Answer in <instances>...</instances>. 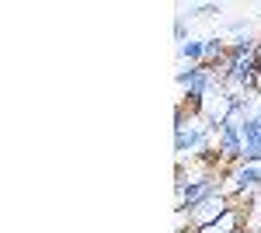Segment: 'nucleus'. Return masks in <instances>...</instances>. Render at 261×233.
I'll list each match as a JSON object with an SVG mask.
<instances>
[{"label": "nucleus", "instance_id": "nucleus-1", "mask_svg": "<svg viewBox=\"0 0 261 233\" xmlns=\"http://www.w3.org/2000/svg\"><path fill=\"white\" fill-rule=\"evenodd\" d=\"M174 153H178V164L216 160L213 157L216 153V133L195 105H178V112H174Z\"/></svg>", "mask_w": 261, "mask_h": 233}, {"label": "nucleus", "instance_id": "nucleus-2", "mask_svg": "<svg viewBox=\"0 0 261 233\" xmlns=\"http://www.w3.org/2000/svg\"><path fill=\"white\" fill-rule=\"evenodd\" d=\"M213 80H216L213 66H181V70H178V87L185 91L188 105H195V108H199V101H202V97L209 94Z\"/></svg>", "mask_w": 261, "mask_h": 233}, {"label": "nucleus", "instance_id": "nucleus-3", "mask_svg": "<svg viewBox=\"0 0 261 233\" xmlns=\"http://www.w3.org/2000/svg\"><path fill=\"white\" fill-rule=\"evenodd\" d=\"M226 209H233V198H230V195H223V192L209 195L195 209H188V230L195 233V230H202V226H209V223H216Z\"/></svg>", "mask_w": 261, "mask_h": 233}, {"label": "nucleus", "instance_id": "nucleus-4", "mask_svg": "<svg viewBox=\"0 0 261 233\" xmlns=\"http://www.w3.org/2000/svg\"><path fill=\"white\" fill-rule=\"evenodd\" d=\"M241 153H244V136L237 125H223L216 129V157H220L223 164H241Z\"/></svg>", "mask_w": 261, "mask_h": 233}, {"label": "nucleus", "instance_id": "nucleus-5", "mask_svg": "<svg viewBox=\"0 0 261 233\" xmlns=\"http://www.w3.org/2000/svg\"><path fill=\"white\" fill-rule=\"evenodd\" d=\"M244 226H247V205H237L233 202V209H226L216 223H209V226H202L195 233H241Z\"/></svg>", "mask_w": 261, "mask_h": 233}, {"label": "nucleus", "instance_id": "nucleus-6", "mask_svg": "<svg viewBox=\"0 0 261 233\" xmlns=\"http://www.w3.org/2000/svg\"><path fill=\"white\" fill-rule=\"evenodd\" d=\"M178 56L188 59V66H202V63H205V39H185V42H178Z\"/></svg>", "mask_w": 261, "mask_h": 233}, {"label": "nucleus", "instance_id": "nucleus-7", "mask_svg": "<svg viewBox=\"0 0 261 233\" xmlns=\"http://www.w3.org/2000/svg\"><path fill=\"white\" fill-rule=\"evenodd\" d=\"M258 56H261V42H258Z\"/></svg>", "mask_w": 261, "mask_h": 233}]
</instances>
